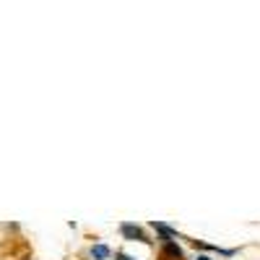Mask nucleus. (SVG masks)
<instances>
[{"label":"nucleus","mask_w":260,"mask_h":260,"mask_svg":"<svg viewBox=\"0 0 260 260\" xmlns=\"http://www.w3.org/2000/svg\"><path fill=\"white\" fill-rule=\"evenodd\" d=\"M192 260H213V257H211V255H208V252H198V255H195V257H192Z\"/></svg>","instance_id":"obj_8"},{"label":"nucleus","mask_w":260,"mask_h":260,"mask_svg":"<svg viewBox=\"0 0 260 260\" xmlns=\"http://www.w3.org/2000/svg\"><path fill=\"white\" fill-rule=\"evenodd\" d=\"M120 234H122V240H127V242H143V245H151L148 234H146V229H143L141 224L122 221V224H120Z\"/></svg>","instance_id":"obj_1"},{"label":"nucleus","mask_w":260,"mask_h":260,"mask_svg":"<svg viewBox=\"0 0 260 260\" xmlns=\"http://www.w3.org/2000/svg\"><path fill=\"white\" fill-rule=\"evenodd\" d=\"M161 245V257H172V260H185V250L175 242V240H159Z\"/></svg>","instance_id":"obj_2"},{"label":"nucleus","mask_w":260,"mask_h":260,"mask_svg":"<svg viewBox=\"0 0 260 260\" xmlns=\"http://www.w3.org/2000/svg\"><path fill=\"white\" fill-rule=\"evenodd\" d=\"M187 245L192 247V250H198V252H216V245H208V242H201V240H187Z\"/></svg>","instance_id":"obj_5"},{"label":"nucleus","mask_w":260,"mask_h":260,"mask_svg":"<svg viewBox=\"0 0 260 260\" xmlns=\"http://www.w3.org/2000/svg\"><path fill=\"white\" fill-rule=\"evenodd\" d=\"M148 229H154L159 234V240H175V237H180V232L175 226H169L167 221H148Z\"/></svg>","instance_id":"obj_3"},{"label":"nucleus","mask_w":260,"mask_h":260,"mask_svg":"<svg viewBox=\"0 0 260 260\" xmlns=\"http://www.w3.org/2000/svg\"><path fill=\"white\" fill-rule=\"evenodd\" d=\"M237 252H240L237 247H216V255H221V257H234Z\"/></svg>","instance_id":"obj_6"},{"label":"nucleus","mask_w":260,"mask_h":260,"mask_svg":"<svg viewBox=\"0 0 260 260\" xmlns=\"http://www.w3.org/2000/svg\"><path fill=\"white\" fill-rule=\"evenodd\" d=\"M89 255H91L94 260H110V257H112V247L104 245V242H96V245H91Z\"/></svg>","instance_id":"obj_4"},{"label":"nucleus","mask_w":260,"mask_h":260,"mask_svg":"<svg viewBox=\"0 0 260 260\" xmlns=\"http://www.w3.org/2000/svg\"><path fill=\"white\" fill-rule=\"evenodd\" d=\"M112 255H115V260H138V257H133V255H127V252H122V250H115Z\"/></svg>","instance_id":"obj_7"}]
</instances>
